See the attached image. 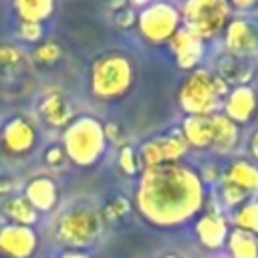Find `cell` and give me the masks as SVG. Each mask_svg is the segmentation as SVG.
<instances>
[{
	"instance_id": "obj_29",
	"label": "cell",
	"mask_w": 258,
	"mask_h": 258,
	"mask_svg": "<svg viewBox=\"0 0 258 258\" xmlns=\"http://www.w3.org/2000/svg\"><path fill=\"white\" fill-rule=\"evenodd\" d=\"M220 185H222V194H220V198H222L224 206H226V208H230V210H236V208H240L244 202H248V200H250L244 191H240L238 187H234V185H230V183L220 181Z\"/></svg>"
},
{
	"instance_id": "obj_11",
	"label": "cell",
	"mask_w": 258,
	"mask_h": 258,
	"mask_svg": "<svg viewBox=\"0 0 258 258\" xmlns=\"http://www.w3.org/2000/svg\"><path fill=\"white\" fill-rule=\"evenodd\" d=\"M38 246L34 228L4 224L0 228V254L8 258H32Z\"/></svg>"
},
{
	"instance_id": "obj_24",
	"label": "cell",
	"mask_w": 258,
	"mask_h": 258,
	"mask_svg": "<svg viewBox=\"0 0 258 258\" xmlns=\"http://www.w3.org/2000/svg\"><path fill=\"white\" fill-rule=\"evenodd\" d=\"M14 10L20 22H34L42 24L54 12V2L50 0H18L14 2Z\"/></svg>"
},
{
	"instance_id": "obj_2",
	"label": "cell",
	"mask_w": 258,
	"mask_h": 258,
	"mask_svg": "<svg viewBox=\"0 0 258 258\" xmlns=\"http://www.w3.org/2000/svg\"><path fill=\"white\" fill-rule=\"evenodd\" d=\"M230 89L232 87L216 73L208 69H196L179 85L177 105L185 115L210 117L214 113H220Z\"/></svg>"
},
{
	"instance_id": "obj_27",
	"label": "cell",
	"mask_w": 258,
	"mask_h": 258,
	"mask_svg": "<svg viewBox=\"0 0 258 258\" xmlns=\"http://www.w3.org/2000/svg\"><path fill=\"white\" fill-rule=\"evenodd\" d=\"M32 60L40 67H54L62 56V46L56 40H40L32 48Z\"/></svg>"
},
{
	"instance_id": "obj_33",
	"label": "cell",
	"mask_w": 258,
	"mask_h": 258,
	"mask_svg": "<svg viewBox=\"0 0 258 258\" xmlns=\"http://www.w3.org/2000/svg\"><path fill=\"white\" fill-rule=\"evenodd\" d=\"M115 22L121 28H131L137 24V10L133 4H121V10L115 14Z\"/></svg>"
},
{
	"instance_id": "obj_8",
	"label": "cell",
	"mask_w": 258,
	"mask_h": 258,
	"mask_svg": "<svg viewBox=\"0 0 258 258\" xmlns=\"http://www.w3.org/2000/svg\"><path fill=\"white\" fill-rule=\"evenodd\" d=\"M226 54L250 60L258 56V22L254 18L236 16L224 28Z\"/></svg>"
},
{
	"instance_id": "obj_4",
	"label": "cell",
	"mask_w": 258,
	"mask_h": 258,
	"mask_svg": "<svg viewBox=\"0 0 258 258\" xmlns=\"http://www.w3.org/2000/svg\"><path fill=\"white\" fill-rule=\"evenodd\" d=\"M62 149L71 163L81 167L95 165L107 149L103 123L95 117L83 115L71 121V125L62 131Z\"/></svg>"
},
{
	"instance_id": "obj_30",
	"label": "cell",
	"mask_w": 258,
	"mask_h": 258,
	"mask_svg": "<svg viewBox=\"0 0 258 258\" xmlns=\"http://www.w3.org/2000/svg\"><path fill=\"white\" fill-rule=\"evenodd\" d=\"M44 163L52 169H62L71 161H69L64 149H62V145H50V147L44 149Z\"/></svg>"
},
{
	"instance_id": "obj_18",
	"label": "cell",
	"mask_w": 258,
	"mask_h": 258,
	"mask_svg": "<svg viewBox=\"0 0 258 258\" xmlns=\"http://www.w3.org/2000/svg\"><path fill=\"white\" fill-rule=\"evenodd\" d=\"M28 54L22 48L10 42L0 44V85L14 83L28 73Z\"/></svg>"
},
{
	"instance_id": "obj_37",
	"label": "cell",
	"mask_w": 258,
	"mask_h": 258,
	"mask_svg": "<svg viewBox=\"0 0 258 258\" xmlns=\"http://www.w3.org/2000/svg\"><path fill=\"white\" fill-rule=\"evenodd\" d=\"M60 258H89V254H85L83 250H67L60 254Z\"/></svg>"
},
{
	"instance_id": "obj_12",
	"label": "cell",
	"mask_w": 258,
	"mask_h": 258,
	"mask_svg": "<svg viewBox=\"0 0 258 258\" xmlns=\"http://www.w3.org/2000/svg\"><path fill=\"white\" fill-rule=\"evenodd\" d=\"M222 109H224V115L236 125L248 123L254 119L258 111V95L250 85L232 87L222 103Z\"/></svg>"
},
{
	"instance_id": "obj_17",
	"label": "cell",
	"mask_w": 258,
	"mask_h": 258,
	"mask_svg": "<svg viewBox=\"0 0 258 258\" xmlns=\"http://www.w3.org/2000/svg\"><path fill=\"white\" fill-rule=\"evenodd\" d=\"M224 183H230L244 191L248 198L258 194V165L248 159H232L224 167Z\"/></svg>"
},
{
	"instance_id": "obj_39",
	"label": "cell",
	"mask_w": 258,
	"mask_h": 258,
	"mask_svg": "<svg viewBox=\"0 0 258 258\" xmlns=\"http://www.w3.org/2000/svg\"><path fill=\"white\" fill-rule=\"evenodd\" d=\"M163 258H177V256H173V254H167V256H163Z\"/></svg>"
},
{
	"instance_id": "obj_19",
	"label": "cell",
	"mask_w": 258,
	"mask_h": 258,
	"mask_svg": "<svg viewBox=\"0 0 258 258\" xmlns=\"http://www.w3.org/2000/svg\"><path fill=\"white\" fill-rule=\"evenodd\" d=\"M240 139V127L230 121L224 113H214L212 115V147L220 155H228L234 151Z\"/></svg>"
},
{
	"instance_id": "obj_32",
	"label": "cell",
	"mask_w": 258,
	"mask_h": 258,
	"mask_svg": "<svg viewBox=\"0 0 258 258\" xmlns=\"http://www.w3.org/2000/svg\"><path fill=\"white\" fill-rule=\"evenodd\" d=\"M198 175H200V179H202L204 185L206 183H220L222 181V175H224V169L216 161H208V163L202 165V169L198 171Z\"/></svg>"
},
{
	"instance_id": "obj_28",
	"label": "cell",
	"mask_w": 258,
	"mask_h": 258,
	"mask_svg": "<svg viewBox=\"0 0 258 258\" xmlns=\"http://www.w3.org/2000/svg\"><path fill=\"white\" fill-rule=\"evenodd\" d=\"M117 163H119V169L125 173V175H129V177H133V175H137V173H141V159H139V153H137V149L133 147V145H123V147H119V155H117Z\"/></svg>"
},
{
	"instance_id": "obj_5",
	"label": "cell",
	"mask_w": 258,
	"mask_h": 258,
	"mask_svg": "<svg viewBox=\"0 0 258 258\" xmlns=\"http://www.w3.org/2000/svg\"><path fill=\"white\" fill-rule=\"evenodd\" d=\"M105 230L101 212L87 204H77L64 210L54 222V240L69 250L93 246Z\"/></svg>"
},
{
	"instance_id": "obj_14",
	"label": "cell",
	"mask_w": 258,
	"mask_h": 258,
	"mask_svg": "<svg viewBox=\"0 0 258 258\" xmlns=\"http://www.w3.org/2000/svg\"><path fill=\"white\" fill-rule=\"evenodd\" d=\"M36 113L48 127H54V129H67L75 119V111L69 99L58 91L44 93L36 105Z\"/></svg>"
},
{
	"instance_id": "obj_35",
	"label": "cell",
	"mask_w": 258,
	"mask_h": 258,
	"mask_svg": "<svg viewBox=\"0 0 258 258\" xmlns=\"http://www.w3.org/2000/svg\"><path fill=\"white\" fill-rule=\"evenodd\" d=\"M14 187H16V183H14V179H12V177L0 175V196H8Z\"/></svg>"
},
{
	"instance_id": "obj_6",
	"label": "cell",
	"mask_w": 258,
	"mask_h": 258,
	"mask_svg": "<svg viewBox=\"0 0 258 258\" xmlns=\"http://www.w3.org/2000/svg\"><path fill=\"white\" fill-rule=\"evenodd\" d=\"M177 8L181 14V26L200 40H210L220 34L232 14V6L226 0H189Z\"/></svg>"
},
{
	"instance_id": "obj_25",
	"label": "cell",
	"mask_w": 258,
	"mask_h": 258,
	"mask_svg": "<svg viewBox=\"0 0 258 258\" xmlns=\"http://www.w3.org/2000/svg\"><path fill=\"white\" fill-rule=\"evenodd\" d=\"M232 222H234V228L258 236V198H252L244 202L240 208H236Z\"/></svg>"
},
{
	"instance_id": "obj_31",
	"label": "cell",
	"mask_w": 258,
	"mask_h": 258,
	"mask_svg": "<svg viewBox=\"0 0 258 258\" xmlns=\"http://www.w3.org/2000/svg\"><path fill=\"white\" fill-rule=\"evenodd\" d=\"M18 36L24 42H34L38 44L42 40V24H34V22H20L18 24Z\"/></svg>"
},
{
	"instance_id": "obj_21",
	"label": "cell",
	"mask_w": 258,
	"mask_h": 258,
	"mask_svg": "<svg viewBox=\"0 0 258 258\" xmlns=\"http://www.w3.org/2000/svg\"><path fill=\"white\" fill-rule=\"evenodd\" d=\"M0 212L6 220V224H16V226H28L32 228L38 222V212L28 204V200L22 194H12L8 196L2 206Z\"/></svg>"
},
{
	"instance_id": "obj_3",
	"label": "cell",
	"mask_w": 258,
	"mask_h": 258,
	"mask_svg": "<svg viewBox=\"0 0 258 258\" xmlns=\"http://www.w3.org/2000/svg\"><path fill=\"white\" fill-rule=\"evenodd\" d=\"M133 62L123 52H105L91 62L89 89L101 101H115L127 95L133 85Z\"/></svg>"
},
{
	"instance_id": "obj_10",
	"label": "cell",
	"mask_w": 258,
	"mask_h": 258,
	"mask_svg": "<svg viewBox=\"0 0 258 258\" xmlns=\"http://www.w3.org/2000/svg\"><path fill=\"white\" fill-rule=\"evenodd\" d=\"M38 143V129L28 117H10L0 129V147L8 155H26Z\"/></svg>"
},
{
	"instance_id": "obj_22",
	"label": "cell",
	"mask_w": 258,
	"mask_h": 258,
	"mask_svg": "<svg viewBox=\"0 0 258 258\" xmlns=\"http://www.w3.org/2000/svg\"><path fill=\"white\" fill-rule=\"evenodd\" d=\"M216 75L222 77L230 87H240V85H246L250 81V77H252V64H250V60L224 54L220 58V62H218Z\"/></svg>"
},
{
	"instance_id": "obj_26",
	"label": "cell",
	"mask_w": 258,
	"mask_h": 258,
	"mask_svg": "<svg viewBox=\"0 0 258 258\" xmlns=\"http://www.w3.org/2000/svg\"><path fill=\"white\" fill-rule=\"evenodd\" d=\"M129 214H131V200L125 198V196H121V194L109 198V200L105 202L103 210H101L103 222H105V224H111V226L123 222Z\"/></svg>"
},
{
	"instance_id": "obj_36",
	"label": "cell",
	"mask_w": 258,
	"mask_h": 258,
	"mask_svg": "<svg viewBox=\"0 0 258 258\" xmlns=\"http://www.w3.org/2000/svg\"><path fill=\"white\" fill-rule=\"evenodd\" d=\"M248 151L258 161V129H254L252 135H250V139H248Z\"/></svg>"
},
{
	"instance_id": "obj_9",
	"label": "cell",
	"mask_w": 258,
	"mask_h": 258,
	"mask_svg": "<svg viewBox=\"0 0 258 258\" xmlns=\"http://www.w3.org/2000/svg\"><path fill=\"white\" fill-rule=\"evenodd\" d=\"M141 167H155L163 163H177L183 159L187 153V143L183 141L181 133H171V135H159L151 137L141 143L137 149Z\"/></svg>"
},
{
	"instance_id": "obj_1",
	"label": "cell",
	"mask_w": 258,
	"mask_h": 258,
	"mask_svg": "<svg viewBox=\"0 0 258 258\" xmlns=\"http://www.w3.org/2000/svg\"><path fill=\"white\" fill-rule=\"evenodd\" d=\"M206 202V185L198 171L183 163L143 167L135 187L139 214L157 228H177L194 218Z\"/></svg>"
},
{
	"instance_id": "obj_7",
	"label": "cell",
	"mask_w": 258,
	"mask_h": 258,
	"mask_svg": "<svg viewBox=\"0 0 258 258\" xmlns=\"http://www.w3.org/2000/svg\"><path fill=\"white\" fill-rule=\"evenodd\" d=\"M179 28H181V14L175 4L151 2V4H143V8L137 10V30L145 40L153 44L167 42Z\"/></svg>"
},
{
	"instance_id": "obj_38",
	"label": "cell",
	"mask_w": 258,
	"mask_h": 258,
	"mask_svg": "<svg viewBox=\"0 0 258 258\" xmlns=\"http://www.w3.org/2000/svg\"><path fill=\"white\" fill-rule=\"evenodd\" d=\"M6 224V220H4V216H2V212H0V228Z\"/></svg>"
},
{
	"instance_id": "obj_34",
	"label": "cell",
	"mask_w": 258,
	"mask_h": 258,
	"mask_svg": "<svg viewBox=\"0 0 258 258\" xmlns=\"http://www.w3.org/2000/svg\"><path fill=\"white\" fill-rule=\"evenodd\" d=\"M103 129H105V139H107V143H117L119 147L125 145V143H123V129H121V125H117V123H113V121H107V123L103 125Z\"/></svg>"
},
{
	"instance_id": "obj_13",
	"label": "cell",
	"mask_w": 258,
	"mask_h": 258,
	"mask_svg": "<svg viewBox=\"0 0 258 258\" xmlns=\"http://www.w3.org/2000/svg\"><path fill=\"white\" fill-rule=\"evenodd\" d=\"M167 44H169L171 54L175 56L177 67L183 71H196L200 60L204 58V52H206L204 40H200L196 34H191L183 26L167 40Z\"/></svg>"
},
{
	"instance_id": "obj_23",
	"label": "cell",
	"mask_w": 258,
	"mask_h": 258,
	"mask_svg": "<svg viewBox=\"0 0 258 258\" xmlns=\"http://www.w3.org/2000/svg\"><path fill=\"white\" fill-rule=\"evenodd\" d=\"M232 258H258V236L232 228L226 240Z\"/></svg>"
},
{
	"instance_id": "obj_20",
	"label": "cell",
	"mask_w": 258,
	"mask_h": 258,
	"mask_svg": "<svg viewBox=\"0 0 258 258\" xmlns=\"http://www.w3.org/2000/svg\"><path fill=\"white\" fill-rule=\"evenodd\" d=\"M183 141L187 147L196 149H210L212 147V115L202 117V115H185L181 121L179 129Z\"/></svg>"
},
{
	"instance_id": "obj_15",
	"label": "cell",
	"mask_w": 258,
	"mask_h": 258,
	"mask_svg": "<svg viewBox=\"0 0 258 258\" xmlns=\"http://www.w3.org/2000/svg\"><path fill=\"white\" fill-rule=\"evenodd\" d=\"M196 236L200 240V244L208 250H218L226 244L230 228L226 218L218 212V210H208L204 212L198 220H196Z\"/></svg>"
},
{
	"instance_id": "obj_16",
	"label": "cell",
	"mask_w": 258,
	"mask_h": 258,
	"mask_svg": "<svg viewBox=\"0 0 258 258\" xmlns=\"http://www.w3.org/2000/svg\"><path fill=\"white\" fill-rule=\"evenodd\" d=\"M22 196L28 200V204L40 214V212H52L58 204V185L48 175H36L26 181Z\"/></svg>"
}]
</instances>
